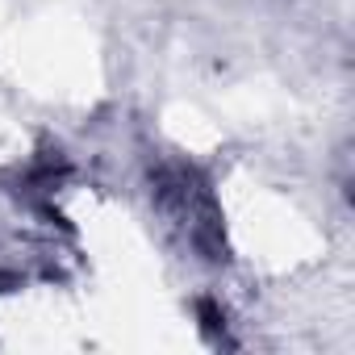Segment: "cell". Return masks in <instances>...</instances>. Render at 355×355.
<instances>
[]
</instances>
